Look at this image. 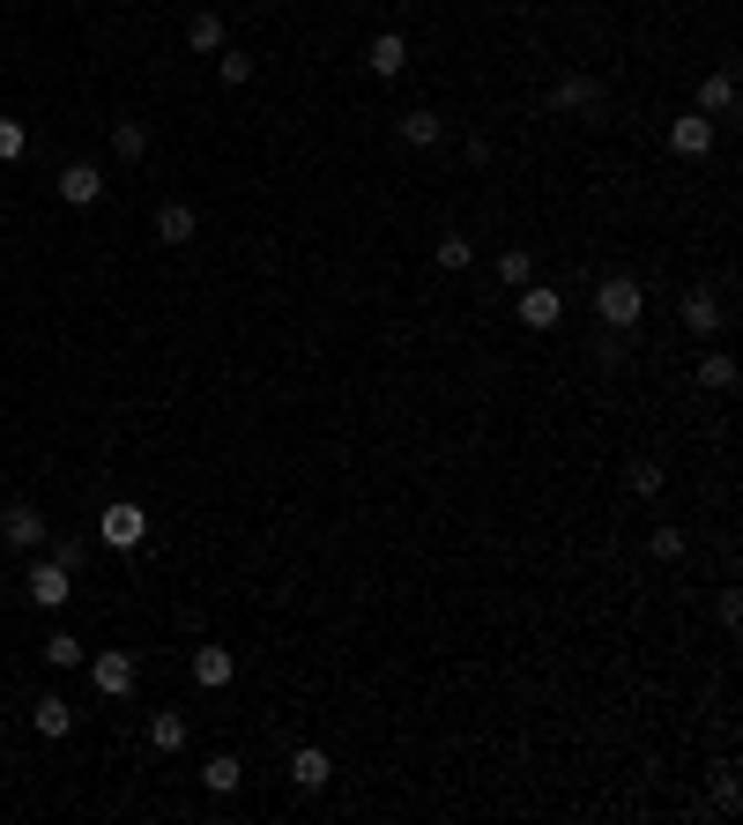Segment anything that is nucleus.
<instances>
[{"label": "nucleus", "mask_w": 743, "mask_h": 825, "mask_svg": "<svg viewBox=\"0 0 743 825\" xmlns=\"http://www.w3.org/2000/svg\"><path fill=\"white\" fill-rule=\"evenodd\" d=\"M112 150H120V164H142V156H149V126L120 120V126H112Z\"/></svg>", "instance_id": "20"}, {"label": "nucleus", "mask_w": 743, "mask_h": 825, "mask_svg": "<svg viewBox=\"0 0 743 825\" xmlns=\"http://www.w3.org/2000/svg\"><path fill=\"white\" fill-rule=\"evenodd\" d=\"M194 231H201V216L186 201H164V208H156V238H164V246H186Z\"/></svg>", "instance_id": "14"}, {"label": "nucleus", "mask_w": 743, "mask_h": 825, "mask_svg": "<svg viewBox=\"0 0 743 825\" xmlns=\"http://www.w3.org/2000/svg\"><path fill=\"white\" fill-rule=\"evenodd\" d=\"M98 194H104V172H98V164H68V172H60V201L90 208Z\"/></svg>", "instance_id": "13"}, {"label": "nucleus", "mask_w": 743, "mask_h": 825, "mask_svg": "<svg viewBox=\"0 0 743 825\" xmlns=\"http://www.w3.org/2000/svg\"><path fill=\"white\" fill-rule=\"evenodd\" d=\"M669 150H676V156H706V150H714V120H706V112L669 120Z\"/></svg>", "instance_id": "8"}, {"label": "nucleus", "mask_w": 743, "mask_h": 825, "mask_svg": "<svg viewBox=\"0 0 743 825\" xmlns=\"http://www.w3.org/2000/svg\"><path fill=\"white\" fill-rule=\"evenodd\" d=\"M558 320H566V298H558L550 283H520V327L543 335V327H558Z\"/></svg>", "instance_id": "6"}, {"label": "nucleus", "mask_w": 743, "mask_h": 825, "mask_svg": "<svg viewBox=\"0 0 743 825\" xmlns=\"http://www.w3.org/2000/svg\"><path fill=\"white\" fill-rule=\"evenodd\" d=\"M238 781H246V766H238V758H231V751H216V758H208V766H201V788H208V796H231V788H238Z\"/></svg>", "instance_id": "18"}, {"label": "nucleus", "mask_w": 743, "mask_h": 825, "mask_svg": "<svg viewBox=\"0 0 743 825\" xmlns=\"http://www.w3.org/2000/svg\"><path fill=\"white\" fill-rule=\"evenodd\" d=\"M365 68H372V75H379V82H395L401 68H409V45H401V30H379V38H372Z\"/></svg>", "instance_id": "9"}, {"label": "nucleus", "mask_w": 743, "mask_h": 825, "mask_svg": "<svg viewBox=\"0 0 743 825\" xmlns=\"http://www.w3.org/2000/svg\"><path fill=\"white\" fill-rule=\"evenodd\" d=\"M594 313H602V327H640V313H647V298H640V275H602L594 283Z\"/></svg>", "instance_id": "1"}, {"label": "nucleus", "mask_w": 743, "mask_h": 825, "mask_svg": "<svg viewBox=\"0 0 743 825\" xmlns=\"http://www.w3.org/2000/svg\"><path fill=\"white\" fill-rule=\"evenodd\" d=\"M186 45H194V52H223V16H216V8H201L194 23H186Z\"/></svg>", "instance_id": "21"}, {"label": "nucleus", "mask_w": 743, "mask_h": 825, "mask_svg": "<svg viewBox=\"0 0 743 825\" xmlns=\"http://www.w3.org/2000/svg\"><path fill=\"white\" fill-rule=\"evenodd\" d=\"M469 261H476V246L461 238V231H446V238H439V268H469Z\"/></svg>", "instance_id": "26"}, {"label": "nucleus", "mask_w": 743, "mask_h": 825, "mask_svg": "<svg viewBox=\"0 0 743 825\" xmlns=\"http://www.w3.org/2000/svg\"><path fill=\"white\" fill-rule=\"evenodd\" d=\"M291 781L297 788H327V781H335V758H327L320 744H297L291 751Z\"/></svg>", "instance_id": "10"}, {"label": "nucleus", "mask_w": 743, "mask_h": 825, "mask_svg": "<svg viewBox=\"0 0 743 825\" xmlns=\"http://www.w3.org/2000/svg\"><path fill=\"white\" fill-rule=\"evenodd\" d=\"M699 112H706V120H729V112H736V75H729V68H714V75L699 82Z\"/></svg>", "instance_id": "12"}, {"label": "nucleus", "mask_w": 743, "mask_h": 825, "mask_svg": "<svg viewBox=\"0 0 743 825\" xmlns=\"http://www.w3.org/2000/svg\"><path fill=\"white\" fill-rule=\"evenodd\" d=\"M498 283H536V261H528V246H513V253H498Z\"/></svg>", "instance_id": "23"}, {"label": "nucleus", "mask_w": 743, "mask_h": 825, "mask_svg": "<svg viewBox=\"0 0 743 825\" xmlns=\"http://www.w3.org/2000/svg\"><path fill=\"white\" fill-rule=\"evenodd\" d=\"M30 150V134H23V120H0V164H16V156Z\"/></svg>", "instance_id": "27"}, {"label": "nucleus", "mask_w": 743, "mask_h": 825, "mask_svg": "<svg viewBox=\"0 0 743 825\" xmlns=\"http://www.w3.org/2000/svg\"><path fill=\"white\" fill-rule=\"evenodd\" d=\"M439 134H446V120H439V112H409V120H401V142H409V150H431Z\"/></svg>", "instance_id": "22"}, {"label": "nucleus", "mask_w": 743, "mask_h": 825, "mask_svg": "<svg viewBox=\"0 0 743 825\" xmlns=\"http://www.w3.org/2000/svg\"><path fill=\"white\" fill-rule=\"evenodd\" d=\"M550 104H558V112H602V82H594V75H566L558 90H550Z\"/></svg>", "instance_id": "11"}, {"label": "nucleus", "mask_w": 743, "mask_h": 825, "mask_svg": "<svg viewBox=\"0 0 743 825\" xmlns=\"http://www.w3.org/2000/svg\"><path fill=\"white\" fill-rule=\"evenodd\" d=\"M231 676H238V654L223 648V640H208V648H194V684H201V692H223Z\"/></svg>", "instance_id": "7"}, {"label": "nucleus", "mask_w": 743, "mask_h": 825, "mask_svg": "<svg viewBox=\"0 0 743 825\" xmlns=\"http://www.w3.org/2000/svg\"><path fill=\"white\" fill-rule=\"evenodd\" d=\"M45 536H52V528H45V513H38L30 499H16L8 513H0V543H8V550H30V558H38Z\"/></svg>", "instance_id": "3"}, {"label": "nucleus", "mask_w": 743, "mask_h": 825, "mask_svg": "<svg viewBox=\"0 0 743 825\" xmlns=\"http://www.w3.org/2000/svg\"><path fill=\"white\" fill-rule=\"evenodd\" d=\"M45 662H52V670H74V662H82V640H74V632H52V640H45Z\"/></svg>", "instance_id": "24"}, {"label": "nucleus", "mask_w": 743, "mask_h": 825, "mask_svg": "<svg viewBox=\"0 0 743 825\" xmlns=\"http://www.w3.org/2000/svg\"><path fill=\"white\" fill-rule=\"evenodd\" d=\"M98 543L104 550H142L149 543V513L134 499H112V506H104V521H98Z\"/></svg>", "instance_id": "2"}, {"label": "nucleus", "mask_w": 743, "mask_h": 825, "mask_svg": "<svg viewBox=\"0 0 743 825\" xmlns=\"http://www.w3.org/2000/svg\"><path fill=\"white\" fill-rule=\"evenodd\" d=\"M624 483H632V499H654V491H662V461H632Z\"/></svg>", "instance_id": "25"}, {"label": "nucleus", "mask_w": 743, "mask_h": 825, "mask_svg": "<svg viewBox=\"0 0 743 825\" xmlns=\"http://www.w3.org/2000/svg\"><path fill=\"white\" fill-rule=\"evenodd\" d=\"M30 729L52 744V736H68V729H74V706L68 700H38V706H30Z\"/></svg>", "instance_id": "17"}, {"label": "nucleus", "mask_w": 743, "mask_h": 825, "mask_svg": "<svg viewBox=\"0 0 743 825\" xmlns=\"http://www.w3.org/2000/svg\"><path fill=\"white\" fill-rule=\"evenodd\" d=\"M676 320L692 327V335H714V327H721V298H714V291H692V298L676 305Z\"/></svg>", "instance_id": "15"}, {"label": "nucleus", "mask_w": 743, "mask_h": 825, "mask_svg": "<svg viewBox=\"0 0 743 825\" xmlns=\"http://www.w3.org/2000/svg\"><path fill=\"white\" fill-rule=\"evenodd\" d=\"M0 796H8V774H0Z\"/></svg>", "instance_id": "31"}, {"label": "nucleus", "mask_w": 743, "mask_h": 825, "mask_svg": "<svg viewBox=\"0 0 743 825\" xmlns=\"http://www.w3.org/2000/svg\"><path fill=\"white\" fill-rule=\"evenodd\" d=\"M52 558H60L68 573H82V558H90V543H82V536H60V543H52Z\"/></svg>", "instance_id": "30"}, {"label": "nucleus", "mask_w": 743, "mask_h": 825, "mask_svg": "<svg viewBox=\"0 0 743 825\" xmlns=\"http://www.w3.org/2000/svg\"><path fill=\"white\" fill-rule=\"evenodd\" d=\"M30 602L38 610H60V602H74V573L52 558V550H38V566H30Z\"/></svg>", "instance_id": "4"}, {"label": "nucleus", "mask_w": 743, "mask_h": 825, "mask_svg": "<svg viewBox=\"0 0 743 825\" xmlns=\"http://www.w3.org/2000/svg\"><path fill=\"white\" fill-rule=\"evenodd\" d=\"M216 75H223V82H231V90H238V82H253V60H246V52H231V45H223V60H216Z\"/></svg>", "instance_id": "28"}, {"label": "nucleus", "mask_w": 743, "mask_h": 825, "mask_svg": "<svg viewBox=\"0 0 743 825\" xmlns=\"http://www.w3.org/2000/svg\"><path fill=\"white\" fill-rule=\"evenodd\" d=\"M149 744L164 751V758H172V751H186V714H172V706H156V714H149Z\"/></svg>", "instance_id": "16"}, {"label": "nucleus", "mask_w": 743, "mask_h": 825, "mask_svg": "<svg viewBox=\"0 0 743 825\" xmlns=\"http://www.w3.org/2000/svg\"><path fill=\"white\" fill-rule=\"evenodd\" d=\"M647 550H654V558H684V528H654Z\"/></svg>", "instance_id": "29"}, {"label": "nucleus", "mask_w": 743, "mask_h": 825, "mask_svg": "<svg viewBox=\"0 0 743 825\" xmlns=\"http://www.w3.org/2000/svg\"><path fill=\"white\" fill-rule=\"evenodd\" d=\"M699 387H706V395H729V387H736V357L706 350V357H699Z\"/></svg>", "instance_id": "19"}, {"label": "nucleus", "mask_w": 743, "mask_h": 825, "mask_svg": "<svg viewBox=\"0 0 743 825\" xmlns=\"http://www.w3.org/2000/svg\"><path fill=\"white\" fill-rule=\"evenodd\" d=\"M90 684H98V700H134L142 662H134V654H98V662H90Z\"/></svg>", "instance_id": "5"}]
</instances>
